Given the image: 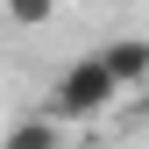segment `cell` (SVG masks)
Returning <instances> with one entry per match:
<instances>
[{"instance_id": "cell-2", "label": "cell", "mask_w": 149, "mask_h": 149, "mask_svg": "<svg viewBox=\"0 0 149 149\" xmlns=\"http://www.w3.org/2000/svg\"><path fill=\"white\" fill-rule=\"evenodd\" d=\"M100 57H107V71L121 78V92H128V85H149V36H121V43H107Z\"/></svg>"}, {"instance_id": "cell-4", "label": "cell", "mask_w": 149, "mask_h": 149, "mask_svg": "<svg viewBox=\"0 0 149 149\" xmlns=\"http://www.w3.org/2000/svg\"><path fill=\"white\" fill-rule=\"evenodd\" d=\"M7 142L14 149H43V142H57V121H22V128H7Z\"/></svg>"}, {"instance_id": "cell-3", "label": "cell", "mask_w": 149, "mask_h": 149, "mask_svg": "<svg viewBox=\"0 0 149 149\" xmlns=\"http://www.w3.org/2000/svg\"><path fill=\"white\" fill-rule=\"evenodd\" d=\"M0 14H7L14 29H43L50 14H57V0H0Z\"/></svg>"}, {"instance_id": "cell-1", "label": "cell", "mask_w": 149, "mask_h": 149, "mask_svg": "<svg viewBox=\"0 0 149 149\" xmlns=\"http://www.w3.org/2000/svg\"><path fill=\"white\" fill-rule=\"evenodd\" d=\"M114 100H121V78L107 71V57H78V64H64L57 85H50L57 121H92V114H107Z\"/></svg>"}]
</instances>
